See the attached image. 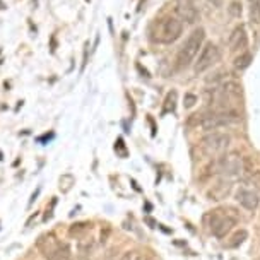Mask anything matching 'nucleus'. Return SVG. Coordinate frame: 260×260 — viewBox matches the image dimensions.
Returning a JSON list of instances; mask_svg holds the SVG:
<instances>
[{"instance_id":"nucleus-11","label":"nucleus","mask_w":260,"mask_h":260,"mask_svg":"<svg viewBox=\"0 0 260 260\" xmlns=\"http://www.w3.org/2000/svg\"><path fill=\"white\" fill-rule=\"evenodd\" d=\"M58 245H60V241L53 233H45L36 240V248L40 250V253L43 255L45 258L48 257V255H52L55 250L58 248Z\"/></svg>"},{"instance_id":"nucleus-15","label":"nucleus","mask_w":260,"mask_h":260,"mask_svg":"<svg viewBox=\"0 0 260 260\" xmlns=\"http://www.w3.org/2000/svg\"><path fill=\"white\" fill-rule=\"evenodd\" d=\"M72 258V253H71V247L67 243H62L60 241L58 248L55 250L52 255H48L45 260H71Z\"/></svg>"},{"instance_id":"nucleus-2","label":"nucleus","mask_w":260,"mask_h":260,"mask_svg":"<svg viewBox=\"0 0 260 260\" xmlns=\"http://www.w3.org/2000/svg\"><path fill=\"white\" fill-rule=\"evenodd\" d=\"M206 221H207V226H209V230H211V233L214 235L216 238H224V236L236 226L238 217L235 214L226 212L224 209H216V211H211L206 216Z\"/></svg>"},{"instance_id":"nucleus-23","label":"nucleus","mask_w":260,"mask_h":260,"mask_svg":"<svg viewBox=\"0 0 260 260\" xmlns=\"http://www.w3.org/2000/svg\"><path fill=\"white\" fill-rule=\"evenodd\" d=\"M195 101H197V98H195L193 94H187L185 96V106H187V108H192V106L195 105Z\"/></svg>"},{"instance_id":"nucleus-14","label":"nucleus","mask_w":260,"mask_h":260,"mask_svg":"<svg viewBox=\"0 0 260 260\" xmlns=\"http://www.w3.org/2000/svg\"><path fill=\"white\" fill-rule=\"evenodd\" d=\"M228 79H230V72H228L226 69H219V71L212 72L211 76L206 77V84L216 87V86H221L222 82H226Z\"/></svg>"},{"instance_id":"nucleus-13","label":"nucleus","mask_w":260,"mask_h":260,"mask_svg":"<svg viewBox=\"0 0 260 260\" xmlns=\"http://www.w3.org/2000/svg\"><path fill=\"white\" fill-rule=\"evenodd\" d=\"M253 62V57H252V53L250 52H241L240 55H236L235 60H233V67H235V71H238V72H243L245 69H248L250 67V63Z\"/></svg>"},{"instance_id":"nucleus-26","label":"nucleus","mask_w":260,"mask_h":260,"mask_svg":"<svg viewBox=\"0 0 260 260\" xmlns=\"http://www.w3.org/2000/svg\"><path fill=\"white\" fill-rule=\"evenodd\" d=\"M255 260H260V257H258V258H255Z\"/></svg>"},{"instance_id":"nucleus-3","label":"nucleus","mask_w":260,"mask_h":260,"mask_svg":"<svg viewBox=\"0 0 260 260\" xmlns=\"http://www.w3.org/2000/svg\"><path fill=\"white\" fill-rule=\"evenodd\" d=\"M217 171L226 176V178H236L243 176L245 171V157L236 151H226L222 152L217 159Z\"/></svg>"},{"instance_id":"nucleus-24","label":"nucleus","mask_w":260,"mask_h":260,"mask_svg":"<svg viewBox=\"0 0 260 260\" xmlns=\"http://www.w3.org/2000/svg\"><path fill=\"white\" fill-rule=\"evenodd\" d=\"M134 258H136V252H130V250H128V252L120 255L118 260H134Z\"/></svg>"},{"instance_id":"nucleus-27","label":"nucleus","mask_w":260,"mask_h":260,"mask_svg":"<svg viewBox=\"0 0 260 260\" xmlns=\"http://www.w3.org/2000/svg\"><path fill=\"white\" fill-rule=\"evenodd\" d=\"M106 260H110V257H108V258H106Z\"/></svg>"},{"instance_id":"nucleus-28","label":"nucleus","mask_w":260,"mask_h":260,"mask_svg":"<svg viewBox=\"0 0 260 260\" xmlns=\"http://www.w3.org/2000/svg\"><path fill=\"white\" fill-rule=\"evenodd\" d=\"M71 260H72V258H71Z\"/></svg>"},{"instance_id":"nucleus-1","label":"nucleus","mask_w":260,"mask_h":260,"mask_svg":"<svg viewBox=\"0 0 260 260\" xmlns=\"http://www.w3.org/2000/svg\"><path fill=\"white\" fill-rule=\"evenodd\" d=\"M204 38H206V31H204V27H197V29H193L192 32H190L188 38L185 40V43L180 46L178 55H176V67L185 69V67H188L192 62H195L199 52L202 50Z\"/></svg>"},{"instance_id":"nucleus-17","label":"nucleus","mask_w":260,"mask_h":260,"mask_svg":"<svg viewBox=\"0 0 260 260\" xmlns=\"http://www.w3.org/2000/svg\"><path fill=\"white\" fill-rule=\"evenodd\" d=\"M247 238H248L247 230H238L233 236H231L230 240H228L226 247H228V248H238L240 245H243V243H245V240H247Z\"/></svg>"},{"instance_id":"nucleus-22","label":"nucleus","mask_w":260,"mask_h":260,"mask_svg":"<svg viewBox=\"0 0 260 260\" xmlns=\"http://www.w3.org/2000/svg\"><path fill=\"white\" fill-rule=\"evenodd\" d=\"M230 14L233 17H240L241 16V4L240 2H233L230 6Z\"/></svg>"},{"instance_id":"nucleus-4","label":"nucleus","mask_w":260,"mask_h":260,"mask_svg":"<svg viewBox=\"0 0 260 260\" xmlns=\"http://www.w3.org/2000/svg\"><path fill=\"white\" fill-rule=\"evenodd\" d=\"M231 144V136L226 132H207L206 136L201 139V147L202 151L209 156H216V154H222V152L228 151Z\"/></svg>"},{"instance_id":"nucleus-5","label":"nucleus","mask_w":260,"mask_h":260,"mask_svg":"<svg viewBox=\"0 0 260 260\" xmlns=\"http://www.w3.org/2000/svg\"><path fill=\"white\" fill-rule=\"evenodd\" d=\"M221 57H222V53H221V48L217 46L216 43H206L202 46V50L199 52L197 55V60H195V63H193V72L197 74H204V72H207L209 69H212L217 62H221Z\"/></svg>"},{"instance_id":"nucleus-16","label":"nucleus","mask_w":260,"mask_h":260,"mask_svg":"<svg viewBox=\"0 0 260 260\" xmlns=\"http://www.w3.org/2000/svg\"><path fill=\"white\" fill-rule=\"evenodd\" d=\"M241 180H243V183L247 185L248 188L255 190V192H260V170H252Z\"/></svg>"},{"instance_id":"nucleus-20","label":"nucleus","mask_w":260,"mask_h":260,"mask_svg":"<svg viewBox=\"0 0 260 260\" xmlns=\"http://www.w3.org/2000/svg\"><path fill=\"white\" fill-rule=\"evenodd\" d=\"M250 17L255 22H260V0H248Z\"/></svg>"},{"instance_id":"nucleus-7","label":"nucleus","mask_w":260,"mask_h":260,"mask_svg":"<svg viewBox=\"0 0 260 260\" xmlns=\"http://www.w3.org/2000/svg\"><path fill=\"white\" fill-rule=\"evenodd\" d=\"M183 32V22L178 19V17H166L159 22L156 31V40L159 43L170 45L175 43L176 40L182 36Z\"/></svg>"},{"instance_id":"nucleus-19","label":"nucleus","mask_w":260,"mask_h":260,"mask_svg":"<svg viewBox=\"0 0 260 260\" xmlns=\"http://www.w3.org/2000/svg\"><path fill=\"white\" fill-rule=\"evenodd\" d=\"M87 230H91L89 222H74V224L69 228V235H71V236H81V235H84Z\"/></svg>"},{"instance_id":"nucleus-25","label":"nucleus","mask_w":260,"mask_h":260,"mask_svg":"<svg viewBox=\"0 0 260 260\" xmlns=\"http://www.w3.org/2000/svg\"><path fill=\"white\" fill-rule=\"evenodd\" d=\"M134 260H151L147 255H144V253H136V258Z\"/></svg>"},{"instance_id":"nucleus-6","label":"nucleus","mask_w":260,"mask_h":260,"mask_svg":"<svg viewBox=\"0 0 260 260\" xmlns=\"http://www.w3.org/2000/svg\"><path fill=\"white\" fill-rule=\"evenodd\" d=\"M240 118L238 113H230V111H216L212 110L211 113H202L201 115V127L207 132H212V130L228 127V125L235 123L236 120Z\"/></svg>"},{"instance_id":"nucleus-8","label":"nucleus","mask_w":260,"mask_h":260,"mask_svg":"<svg viewBox=\"0 0 260 260\" xmlns=\"http://www.w3.org/2000/svg\"><path fill=\"white\" fill-rule=\"evenodd\" d=\"M233 192V183H231V178H226V176H221L217 182L212 185L211 188L207 190L206 195L209 201L212 202H221L224 199L230 197V193Z\"/></svg>"},{"instance_id":"nucleus-21","label":"nucleus","mask_w":260,"mask_h":260,"mask_svg":"<svg viewBox=\"0 0 260 260\" xmlns=\"http://www.w3.org/2000/svg\"><path fill=\"white\" fill-rule=\"evenodd\" d=\"M165 110H162V113H170V111L175 110V103H176V92H170L168 96H166V101H165Z\"/></svg>"},{"instance_id":"nucleus-18","label":"nucleus","mask_w":260,"mask_h":260,"mask_svg":"<svg viewBox=\"0 0 260 260\" xmlns=\"http://www.w3.org/2000/svg\"><path fill=\"white\" fill-rule=\"evenodd\" d=\"M92 250H94V241L92 240H79L77 241V252H79V255H82V257L89 255Z\"/></svg>"},{"instance_id":"nucleus-12","label":"nucleus","mask_w":260,"mask_h":260,"mask_svg":"<svg viewBox=\"0 0 260 260\" xmlns=\"http://www.w3.org/2000/svg\"><path fill=\"white\" fill-rule=\"evenodd\" d=\"M176 14H178L180 21H185L188 24H195L199 19H201V12L199 9L190 2H182L176 6Z\"/></svg>"},{"instance_id":"nucleus-9","label":"nucleus","mask_w":260,"mask_h":260,"mask_svg":"<svg viewBox=\"0 0 260 260\" xmlns=\"http://www.w3.org/2000/svg\"><path fill=\"white\" fill-rule=\"evenodd\" d=\"M235 201L240 204L241 207H245L247 211H257L260 206V195L255 190L248 187H240L235 192Z\"/></svg>"},{"instance_id":"nucleus-10","label":"nucleus","mask_w":260,"mask_h":260,"mask_svg":"<svg viewBox=\"0 0 260 260\" xmlns=\"http://www.w3.org/2000/svg\"><path fill=\"white\" fill-rule=\"evenodd\" d=\"M248 46V32L245 29V26H236L231 31L230 36V50L231 52H245V48Z\"/></svg>"}]
</instances>
